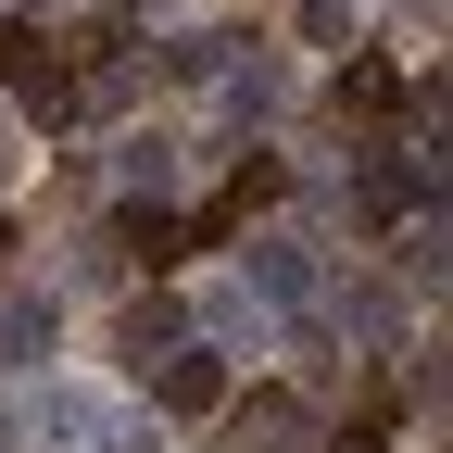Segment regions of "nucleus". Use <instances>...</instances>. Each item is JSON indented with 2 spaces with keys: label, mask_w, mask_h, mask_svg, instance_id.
I'll list each match as a JSON object with an SVG mask.
<instances>
[{
  "label": "nucleus",
  "mask_w": 453,
  "mask_h": 453,
  "mask_svg": "<svg viewBox=\"0 0 453 453\" xmlns=\"http://www.w3.org/2000/svg\"><path fill=\"white\" fill-rule=\"evenodd\" d=\"M164 340H177V303H139V315H127V365H151Z\"/></svg>",
  "instance_id": "6"
},
{
  "label": "nucleus",
  "mask_w": 453,
  "mask_h": 453,
  "mask_svg": "<svg viewBox=\"0 0 453 453\" xmlns=\"http://www.w3.org/2000/svg\"><path fill=\"white\" fill-rule=\"evenodd\" d=\"M390 101H403L390 64H340V113H390Z\"/></svg>",
  "instance_id": "5"
},
{
  "label": "nucleus",
  "mask_w": 453,
  "mask_h": 453,
  "mask_svg": "<svg viewBox=\"0 0 453 453\" xmlns=\"http://www.w3.org/2000/svg\"><path fill=\"white\" fill-rule=\"evenodd\" d=\"M327 453H390V428H340V441H327Z\"/></svg>",
  "instance_id": "7"
},
{
  "label": "nucleus",
  "mask_w": 453,
  "mask_h": 453,
  "mask_svg": "<svg viewBox=\"0 0 453 453\" xmlns=\"http://www.w3.org/2000/svg\"><path fill=\"white\" fill-rule=\"evenodd\" d=\"M151 403H164V416H214V403H226V365H214V353H164Z\"/></svg>",
  "instance_id": "2"
},
{
  "label": "nucleus",
  "mask_w": 453,
  "mask_h": 453,
  "mask_svg": "<svg viewBox=\"0 0 453 453\" xmlns=\"http://www.w3.org/2000/svg\"><path fill=\"white\" fill-rule=\"evenodd\" d=\"M50 340H64V303H50V290H13V303H0V365H38Z\"/></svg>",
  "instance_id": "1"
},
{
  "label": "nucleus",
  "mask_w": 453,
  "mask_h": 453,
  "mask_svg": "<svg viewBox=\"0 0 453 453\" xmlns=\"http://www.w3.org/2000/svg\"><path fill=\"white\" fill-rule=\"evenodd\" d=\"M0 177H13V127H0Z\"/></svg>",
  "instance_id": "8"
},
{
  "label": "nucleus",
  "mask_w": 453,
  "mask_h": 453,
  "mask_svg": "<svg viewBox=\"0 0 453 453\" xmlns=\"http://www.w3.org/2000/svg\"><path fill=\"white\" fill-rule=\"evenodd\" d=\"M252 441H265V453L303 441V403H290V390H252V403H240V453H252Z\"/></svg>",
  "instance_id": "4"
},
{
  "label": "nucleus",
  "mask_w": 453,
  "mask_h": 453,
  "mask_svg": "<svg viewBox=\"0 0 453 453\" xmlns=\"http://www.w3.org/2000/svg\"><path fill=\"white\" fill-rule=\"evenodd\" d=\"M127 252H139V265L164 277V265H177V252H189V226H177V214H164V202H127Z\"/></svg>",
  "instance_id": "3"
}]
</instances>
